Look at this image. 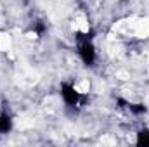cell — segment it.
Listing matches in <instances>:
<instances>
[{"label": "cell", "mask_w": 149, "mask_h": 147, "mask_svg": "<svg viewBox=\"0 0 149 147\" xmlns=\"http://www.w3.org/2000/svg\"><path fill=\"white\" fill-rule=\"evenodd\" d=\"M78 52H80V57L83 59L85 64H92L94 59H95V50H94V45L88 38H81L80 37V43H78Z\"/></svg>", "instance_id": "1"}, {"label": "cell", "mask_w": 149, "mask_h": 147, "mask_svg": "<svg viewBox=\"0 0 149 147\" xmlns=\"http://www.w3.org/2000/svg\"><path fill=\"white\" fill-rule=\"evenodd\" d=\"M63 97H64V102L66 104H70V106H76L78 102H80V94L76 92V88H74L73 85H68V83H64L63 85Z\"/></svg>", "instance_id": "2"}, {"label": "cell", "mask_w": 149, "mask_h": 147, "mask_svg": "<svg viewBox=\"0 0 149 147\" xmlns=\"http://www.w3.org/2000/svg\"><path fill=\"white\" fill-rule=\"evenodd\" d=\"M10 130V118L7 114H0V133H7Z\"/></svg>", "instance_id": "3"}, {"label": "cell", "mask_w": 149, "mask_h": 147, "mask_svg": "<svg viewBox=\"0 0 149 147\" xmlns=\"http://www.w3.org/2000/svg\"><path fill=\"white\" fill-rule=\"evenodd\" d=\"M137 144H139V146H149V132L148 130H144V132L139 133V137H137Z\"/></svg>", "instance_id": "4"}]
</instances>
